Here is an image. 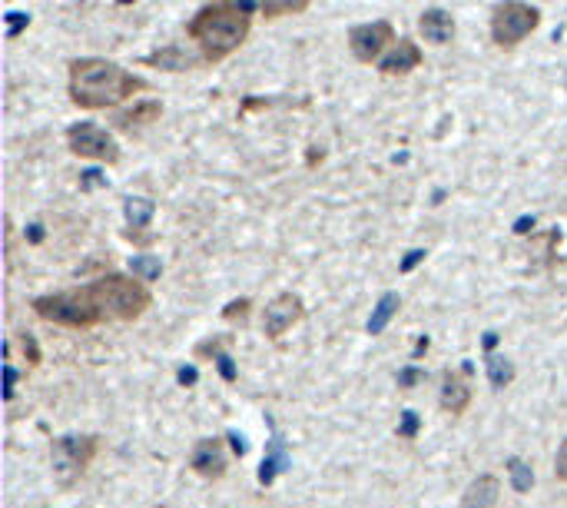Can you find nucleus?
I'll use <instances>...</instances> for the list:
<instances>
[{"label": "nucleus", "instance_id": "obj_18", "mask_svg": "<svg viewBox=\"0 0 567 508\" xmlns=\"http://www.w3.org/2000/svg\"><path fill=\"white\" fill-rule=\"evenodd\" d=\"M196 355H213V362L220 369V376L226 382H236L239 379V369L232 362V355L226 353V339H209V343H199L196 346Z\"/></svg>", "mask_w": 567, "mask_h": 508}, {"label": "nucleus", "instance_id": "obj_8", "mask_svg": "<svg viewBox=\"0 0 567 508\" xmlns=\"http://www.w3.org/2000/svg\"><path fill=\"white\" fill-rule=\"evenodd\" d=\"M398 44V37H395V27L392 21H369V24H355L348 30V50H352V57L365 63V67H379V60L388 54V50Z\"/></svg>", "mask_w": 567, "mask_h": 508}, {"label": "nucleus", "instance_id": "obj_34", "mask_svg": "<svg viewBox=\"0 0 567 508\" xmlns=\"http://www.w3.org/2000/svg\"><path fill=\"white\" fill-rule=\"evenodd\" d=\"M176 379H179V386H196L199 382V372L193 366H183L179 372H176Z\"/></svg>", "mask_w": 567, "mask_h": 508}, {"label": "nucleus", "instance_id": "obj_3", "mask_svg": "<svg viewBox=\"0 0 567 508\" xmlns=\"http://www.w3.org/2000/svg\"><path fill=\"white\" fill-rule=\"evenodd\" d=\"M83 289H87V296L93 299V306L104 312V320L133 322L153 306V293L137 276L110 272V276H100V279L87 283Z\"/></svg>", "mask_w": 567, "mask_h": 508}, {"label": "nucleus", "instance_id": "obj_12", "mask_svg": "<svg viewBox=\"0 0 567 508\" xmlns=\"http://www.w3.org/2000/svg\"><path fill=\"white\" fill-rule=\"evenodd\" d=\"M418 34L425 37L429 44L435 47H448L458 34V24H454V17L448 11H441V7H429V11H421L418 17Z\"/></svg>", "mask_w": 567, "mask_h": 508}, {"label": "nucleus", "instance_id": "obj_37", "mask_svg": "<svg viewBox=\"0 0 567 508\" xmlns=\"http://www.w3.org/2000/svg\"><path fill=\"white\" fill-rule=\"evenodd\" d=\"M40 239H44V226H30V243H40Z\"/></svg>", "mask_w": 567, "mask_h": 508}, {"label": "nucleus", "instance_id": "obj_17", "mask_svg": "<svg viewBox=\"0 0 567 508\" xmlns=\"http://www.w3.org/2000/svg\"><path fill=\"white\" fill-rule=\"evenodd\" d=\"M153 213H156L153 200H146V196H127V200H123V216H127V226H129L127 237L133 239L137 233L150 229Z\"/></svg>", "mask_w": 567, "mask_h": 508}, {"label": "nucleus", "instance_id": "obj_36", "mask_svg": "<svg viewBox=\"0 0 567 508\" xmlns=\"http://www.w3.org/2000/svg\"><path fill=\"white\" fill-rule=\"evenodd\" d=\"M229 442H232V452H236V455H246V442H243V436H236V432H232Z\"/></svg>", "mask_w": 567, "mask_h": 508}, {"label": "nucleus", "instance_id": "obj_23", "mask_svg": "<svg viewBox=\"0 0 567 508\" xmlns=\"http://www.w3.org/2000/svg\"><path fill=\"white\" fill-rule=\"evenodd\" d=\"M508 475H511V488L514 492H531L534 485V469L524 459H508Z\"/></svg>", "mask_w": 567, "mask_h": 508}, {"label": "nucleus", "instance_id": "obj_19", "mask_svg": "<svg viewBox=\"0 0 567 508\" xmlns=\"http://www.w3.org/2000/svg\"><path fill=\"white\" fill-rule=\"evenodd\" d=\"M402 309V296L398 293H385L382 299H379V306H375V312H371V320H369V336H382L385 329H388V322L395 320V312Z\"/></svg>", "mask_w": 567, "mask_h": 508}, {"label": "nucleus", "instance_id": "obj_30", "mask_svg": "<svg viewBox=\"0 0 567 508\" xmlns=\"http://www.w3.org/2000/svg\"><path fill=\"white\" fill-rule=\"evenodd\" d=\"M554 475L561 482H567V438L561 442V449H557V459H554Z\"/></svg>", "mask_w": 567, "mask_h": 508}, {"label": "nucleus", "instance_id": "obj_11", "mask_svg": "<svg viewBox=\"0 0 567 508\" xmlns=\"http://www.w3.org/2000/svg\"><path fill=\"white\" fill-rule=\"evenodd\" d=\"M421 63H425L421 47H418L412 37H402V40L379 60V73H382V77H405V73L418 71Z\"/></svg>", "mask_w": 567, "mask_h": 508}, {"label": "nucleus", "instance_id": "obj_35", "mask_svg": "<svg viewBox=\"0 0 567 508\" xmlns=\"http://www.w3.org/2000/svg\"><path fill=\"white\" fill-rule=\"evenodd\" d=\"M534 229V216H524V220H518V223H514V233H531Z\"/></svg>", "mask_w": 567, "mask_h": 508}, {"label": "nucleus", "instance_id": "obj_32", "mask_svg": "<svg viewBox=\"0 0 567 508\" xmlns=\"http://www.w3.org/2000/svg\"><path fill=\"white\" fill-rule=\"evenodd\" d=\"M106 179L100 170H87V173H80V187L83 189H96V187H104Z\"/></svg>", "mask_w": 567, "mask_h": 508}, {"label": "nucleus", "instance_id": "obj_22", "mask_svg": "<svg viewBox=\"0 0 567 508\" xmlns=\"http://www.w3.org/2000/svg\"><path fill=\"white\" fill-rule=\"evenodd\" d=\"M488 382L495 389H508L514 382V362L504 359V355H488Z\"/></svg>", "mask_w": 567, "mask_h": 508}, {"label": "nucleus", "instance_id": "obj_14", "mask_svg": "<svg viewBox=\"0 0 567 508\" xmlns=\"http://www.w3.org/2000/svg\"><path fill=\"white\" fill-rule=\"evenodd\" d=\"M438 402L448 415L468 412V405H471V386H468V379H464L462 372H445V376H441Z\"/></svg>", "mask_w": 567, "mask_h": 508}, {"label": "nucleus", "instance_id": "obj_24", "mask_svg": "<svg viewBox=\"0 0 567 508\" xmlns=\"http://www.w3.org/2000/svg\"><path fill=\"white\" fill-rule=\"evenodd\" d=\"M129 272H133L137 279H143V283H153V279H160L163 266L156 256H133V260H129Z\"/></svg>", "mask_w": 567, "mask_h": 508}, {"label": "nucleus", "instance_id": "obj_28", "mask_svg": "<svg viewBox=\"0 0 567 508\" xmlns=\"http://www.w3.org/2000/svg\"><path fill=\"white\" fill-rule=\"evenodd\" d=\"M418 415L415 412H405L402 415V426H398V438H415L418 436Z\"/></svg>", "mask_w": 567, "mask_h": 508}, {"label": "nucleus", "instance_id": "obj_38", "mask_svg": "<svg viewBox=\"0 0 567 508\" xmlns=\"http://www.w3.org/2000/svg\"><path fill=\"white\" fill-rule=\"evenodd\" d=\"M495 343H498V332H485V349H495Z\"/></svg>", "mask_w": 567, "mask_h": 508}, {"label": "nucleus", "instance_id": "obj_4", "mask_svg": "<svg viewBox=\"0 0 567 508\" xmlns=\"http://www.w3.org/2000/svg\"><path fill=\"white\" fill-rule=\"evenodd\" d=\"M40 320L67 326V329H93L96 322H104V312L93 306V299L87 289H70V293H54V296H37L30 303Z\"/></svg>", "mask_w": 567, "mask_h": 508}, {"label": "nucleus", "instance_id": "obj_39", "mask_svg": "<svg viewBox=\"0 0 567 508\" xmlns=\"http://www.w3.org/2000/svg\"><path fill=\"white\" fill-rule=\"evenodd\" d=\"M123 4H129V0H123Z\"/></svg>", "mask_w": 567, "mask_h": 508}, {"label": "nucleus", "instance_id": "obj_7", "mask_svg": "<svg viewBox=\"0 0 567 508\" xmlns=\"http://www.w3.org/2000/svg\"><path fill=\"white\" fill-rule=\"evenodd\" d=\"M67 146L73 156H83V160H96V163L113 166L120 163V143L113 140V133L96 127L90 120H80L67 130Z\"/></svg>", "mask_w": 567, "mask_h": 508}, {"label": "nucleus", "instance_id": "obj_25", "mask_svg": "<svg viewBox=\"0 0 567 508\" xmlns=\"http://www.w3.org/2000/svg\"><path fill=\"white\" fill-rule=\"evenodd\" d=\"M27 27H30V13H21V11L7 13V37H11V40H17Z\"/></svg>", "mask_w": 567, "mask_h": 508}, {"label": "nucleus", "instance_id": "obj_1", "mask_svg": "<svg viewBox=\"0 0 567 508\" xmlns=\"http://www.w3.org/2000/svg\"><path fill=\"white\" fill-rule=\"evenodd\" d=\"M255 0H209L186 24V37L196 44L206 67L229 60L249 40Z\"/></svg>", "mask_w": 567, "mask_h": 508}, {"label": "nucleus", "instance_id": "obj_2", "mask_svg": "<svg viewBox=\"0 0 567 508\" xmlns=\"http://www.w3.org/2000/svg\"><path fill=\"white\" fill-rule=\"evenodd\" d=\"M150 90L139 73L120 67L106 57H77L67 67L70 104L80 110H110L129 96Z\"/></svg>", "mask_w": 567, "mask_h": 508}, {"label": "nucleus", "instance_id": "obj_10", "mask_svg": "<svg viewBox=\"0 0 567 508\" xmlns=\"http://www.w3.org/2000/svg\"><path fill=\"white\" fill-rule=\"evenodd\" d=\"M189 469H193L199 479H222L226 469H229L226 446H222L220 438H199L193 455H189Z\"/></svg>", "mask_w": 567, "mask_h": 508}, {"label": "nucleus", "instance_id": "obj_16", "mask_svg": "<svg viewBox=\"0 0 567 508\" xmlns=\"http://www.w3.org/2000/svg\"><path fill=\"white\" fill-rule=\"evenodd\" d=\"M501 496V482L495 475H478L475 482L464 488L462 508H495Z\"/></svg>", "mask_w": 567, "mask_h": 508}, {"label": "nucleus", "instance_id": "obj_26", "mask_svg": "<svg viewBox=\"0 0 567 508\" xmlns=\"http://www.w3.org/2000/svg\"><path fill=\"white\" fill-rule=\"evenodd\" d=\"M249 309H253V303H249V299H232L229 306L222 309V320H246V316H249Z\"/></svg>", "mask_w": 567, "mask_h": 508}, {"label": "nucleus", "instance_id": "obj_21", "mask_svg": "<svg viewBox=\"0 0 567 508\" xmlns=\"http://www.w3.org/2000/svg\"><path fill=\"white\" fill-rule=\"evenodd\" d=\"M313 0H259L263 21H282V17H299L309 11Z\"/></svg>", "mask_w": 567, "mask_h": 508}, {"label": "nucleus", "instance_id": "obj_29", "mask_svg": "<svg viewBox=\"0 0 567 508\" xmlns=\"http://www.w3.org/2000/svg\"><path fill=\"white\" fill-rule=\"evenodd\" d=\"M418 379H425V372H421L418 366L402 369V372H398V389H412V386H415Z\"/></svg>", "mask_w": 567, "mask_h": 508}, {"label": "nucleus", "instance_id": "obj_5", "mask_svg": "<svg viewBox=\"0 0 567 508\" xmlns=\"http://www.w3.org/2000/svg\"><path fill=\"white\" fill-rule=\"evenodd\" d=\"M541 27V11L528 0H501L491 11V40L498 50H514Z\"/></svg>", "mask_w": 567, "mask_h": 508}, {"label": "nucleus", "instance_id": "obj_9", "mask_svg": "<svg viewBox=\"0 0 567 508\" xmlns=\"http://www.w3.org/2000/svg\"><path fill=\"white\" fill-rule=\"evenodd\" d=\"M302 316H305V303H302V296L279 293L276 299L266 306V312H263V332H266L269 339H279V336H286V332H289Z\"/></svg>", "mask_w": 567, "mask_h": 508}, {"label": "nucleus", "instance_id": "obj_20", "mask_svg": "<svg viewBox=\"0 0 567 508\" xmlns=\"http://www.w3.org/2000/svg\"><path fill=\"white\" fill-rule=\"evenodd\" d=\"M289 469V455H286V446H282V438H272L269 442V455L263 459V469H259V482L263 485H272L279 472H286Z\"/></svg>", "mask_w": 567, "mask_h": 508}, {"label": "nucleus", "instance_id": "obj_27", "mask_svg": "<svg viewBox=\"0 0 567 508\" xmlns=\"http://www.w3.org/2000/svg\"><path fill=\"white\" fill-rule=\"evenodd\" d=\"M21 349H23V355H27V362H30V366L40 362V346H37V339L30 336V332H23L21 336Z\"/></svg>", "mask_w": 567, "mask_h": 508}, {"label": "nucleus", "instance_id": "obj_31", "mask_svg": "<svg viewBox=\"0 0 567 508\" xmlns=\"http://www.w3.org/2000/svg\"><path fill=\"white\" fill-rule=\"evenodd\" d=\"M425 256H429V253H425V249H412V253H405V260H402V266H398V272H412L418 266V262L425 260Z\"/></svg>", "mask_w": 567, "mask_h": 508}, {"label": "nucleus", "instance_id": "obj_6", "mask_svg": "<svg viewBox=\"0 0 567 508\" xmlns=\"http://www.w3.org/2000/svg\"><path fill=\"white\" fill-rule=\"evenodd\" d=\"M96 452H100V438L96 436L57 438V442H54V452H50V459H54V479H57L63 488H70V485L90 469Z\"/></svg>", "mask_w": 567, "mask_h": 508}, {"label": "nucleus", "instance_id": "obj_13", "mask_svg": "<svg viewBox=\"0 0 567 508\" xmlns=\"http://www.w3.org/2000/svg\"><path fill=\"white\" fill-rule=\"evenodd\" d=\"M143 63H146V67H156V71H166V73H189V71L206 67L203 57H193V54H186V50L176 47V44H166V47L146 54Z\"/></svg>", "mask_w": 567, "mask_h": 508}, {"label": "nucleus", "instance_id": "obj_33", "mask_svg": "<svg viewBox=\"0 0 567 508\" xmlns=\"http://www.w3.org/2000/svg\"><path fill=\"white\" fill-rule=\"evenodd\" d=\"M13 386H17V372L13 366H4V399H13Z\"/></svg>", "mask_w": 567, "mask_h": 508}, {"label": "nucleus", "instance_id": "obj_15", "mask_svg": "<svg viewBox=\"0 0 567 508\" xmlns=\"http://www.w3.org/2000/svg\"><path fill=\"white\" fill-rule=\"evenodd\" d=\"M163 117V104L160 100H139V104H133L129 110H120V113H113V123L116 130H139V127H150V123H156V120Z\"/></svg>", "mask_w": 567, "mask_h": 508}]
</instances>
